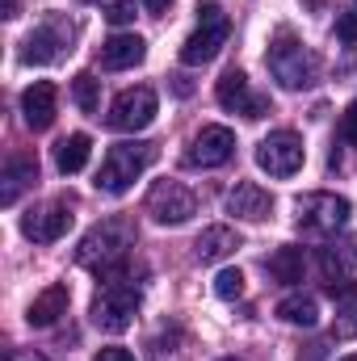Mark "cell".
Returning a JSON list of instances; mask_svg holds the SVG:
<instances>
[{
  "instance_id": "603a6c76",
  "label": "cell",
  "mask_w": 357,
  "mask_h": 361,
  "mask_svg": "<svg viewBox=\"0 0 357 361\" xmlns=\"http://www.w3.org/2000/svg\"><path fill=\"white\" fill-rule=\"evenodd\" d=\"M277 319L282 324H294V328H315L320 324V302L311 294H286L277 302Z\"/></svg>"
},
{
  "instance_id": "ba28073f",
  "label": "cell",
  "mask_w": 357,
  "mask_h": 361,
  "mask_svg": "<svg viewBox=\"0 0 357 361\" xmlns=\"http://www.w3.org/2000/svg\"><path fill=\"white\" fill-rule=\"evenodd\" d=\"M303 160H307V147H303V135H294V130H273L257 143V169L277 180L294 177L303 169Z\"/></svg>"
},
{
  "instance_id": "52a82bcc",
  "label": "cell",
  "mask_w": 357,
  "mask_h": 361,
  "mask_svg": "<svg viewBox=\"0 0 357 361\" xmlns=\"http://www.w3.org/2000/svg\"><path fill=\"white\" fill-rule=\"evenodd\" d=\"M349 214H353V206H349V197H341V193H303L298 202H294V219H298V227L303 231H315V235H332V231H341L345 223H349Z\"/></svg>"
},
{
  "instance_id": "f1b7e54d",
  "label": "cell",
  "mask_w": 357,
  "mask_h": 361,
  "mask_svg": "<svg viewBox=\"0 0 357 361\" xmlns=\"http://www.w3.org/2000/svg\"><path fill=\"white\" fill-rule=\"evenodd\" d=\"M341 139H349V143H357V101L345 109V122H341Z\"/></svg>"
},
{
  "instance_id": "7c38bea8",
  "label": "cell",
  "mask_w": 357,
  "mask_h": 361,
  "mask_svg": "<svg viewBox=\"0 0 357 361\" xmlns=\"http://www.w3.org/2000/svg\"><path fill=\"white\" fill-rule=\"evenodd\" d=\"M72 231V206L68 202H47V206H30L21 214V235L34 244H55Z\"/></svg>"
},
{
  "instance_id": "5bb4252c",
  "label": "cell",
  "mask_w": 357,
  "mask_h": 361,
  "mask_svg": "<svg viewBox=\"0 0 357 361\" xmlns=\"http://www.w3.org/2000/svg\"><path fill=\"white\" fill-rule=\"evenodd\" d=\"M223 210H227L231 219L261 223V219L273 214V197H269V189H261L257 180H236V185L227 189V197H223Z\"/></svg>"
},
{
  "instance_id": "9a60e30c",
  "label": "cell",
  "mask_w": 357,
  "mask_h": 361,
  "mask_svg": "<svg viewBox=\"0 0 357 361\" xmlns=\"http://www.w3.org/2000/svg\"><path fill=\"white\" fill-rule=\"evenodd\" d=\"M55 105H59V92L51 80H34L30 89L21 92V122L30 130H47L55 122Z\"/></svg>"
},
{
  "instance_id": "9c48e42d",
  "label": "cell",
  "mask_w": 357,
  "mask_h": 361,
  "mask_svg": "<svg viewBox=\"0 0 357 361\" xmlns=\"http://www.w3.org/2000/svg\"><path fill=\"white\" fill-rule=\"evenodd\" d=\"M156 109H160V101H156V92L147 89V85H139V89H122L118 97H114L109 114H105V126H109V130H122V135H131V130H147V126L156 122Z\"/></svg>"
},
{
  "instance_id": "cb8c5ba5",
  "label": "cell",
  "mask_w": 357,
  "mask_h": 361,
  "mask_svg": "<svg viewBox=\"0 0 357 361\" xmlns=\"http://www.w3.org/2000/svg\"><path fill=\"white\" fill-rule=\"evenodd\" d=\"M72 97H76V105H80L85 114H97V109H101V92H97V80H92L89 72H80V76H76Z\"/></svg>"
},
{
  "instance_id": "83f0119b",
  "label": "cell",
  "mask_w": 357,
  "mask_h": 361,
  "mask_svg": "<svg viewBox=\"0 0 357 361\" xmlns=\"http://www.w3.org/2000/svg\"><path fill=\"white\" fill-rule=\"evenodd\" d=\"M92 361H135V353H131V349H122V345H109V349H97Z\"/></svg>"
},
{
  "instance_id": "f546056e",
  "label": "cell",
  "mask_w": 357,
  "mask_h": 361,
  "mask_svg": "<svg viewBox=\"0 0 357 361\" xmlns=\"http://www.w3.org/2000/svg\"><path fill=\"white\" fill-rule=\"evenodd\" d=\"M324 357H328V345H311L307 357H298V361H324Z\"/></svg>"
},
{
  "instance_id": "484cf974",
  "label": "cell",
  "mask_w": 357,
  "mask_h": 361,
  "mask_svg": "<svg viewBox=\"0 0 357 361\" xmlns=\"http://www.w3.org/2000/svg\"><path fill=\"white\" fill-rule=\"evenodd\" d=\"M139 4H143V0H105L101 13H105L109 25H126V21H135V8H139Z\"/></svg>"
},
{
  "instance_id": "d6986e66",
  "label": "cell",
  "mask_w": 357,
  "mask_h": 361,
  "mask_svg": "<svg viewBox=\"0 0 357 361\" xmlns=\"http://www.w3.org/2000/svg\"><path fill=\"white\" fill-rule=\"evenodd\" d=\"M236 248H240V235H236L231 227H206V231L198 235V244H193V257H198L202 265H214V261H227Z\"/></svg>"
},
{
  "instance_id": "8fae6325",
  "label": "cell",
  "mask_w": 357,
  "mask_h": 361,
  "mask_svg": "<svg viewBox=\"0 0 357 361\" xmlns=\"http://www.w3.org/2000/svg\"><path fill=\"white\" fill-rule=\"evenodd\" d=\"M236 156V135L227 126H202L185 147V169H219Z\"/></svg>"
},
{
  "instance_id": "d6a6232c",
  "label": "cell",
  "mask_w": 357,
  "mask_h": 361,
  "mask_svg": "<svg viewBox=\"0 0 357 361\" xmlns=\"http://www.w3.org/2000/svg\"><path fill=\"white\" fill-rule=\"evenodd\" d=\"M8 361H47V357H38V353H13Z\"/></svg>"
},
{
  "instance_id": "1f68e13d",
  "label": "cell",
  "mask_w": 357,
  "mask_h": 361,
  "mask_svg": "<svg viewBox=\"0 0 357 361\" xmlns=\"http://www.w3.org/2000/svg\"><path fill=\"white\" fill-rule=\"evenodd\" d=\"M177 92H181V97H189V92H193V85H189L185 76H177Z\"/></svg>"
},
{
  "instance_id": "44dd1931",
  "label": "cell",
  "mask_w": 357,
  "mask_h": 361,
  "mask_svg": "<svg viewBox=\"0 0 357 361\" xmlns=\"http://www.w3.org/2000/svg\"><path fill=\"white\" fill-rule=\"evenodd\" d=\"M357 265V240H345V244H324L320 248V269L324 277L337 286V281H345Z\"/></svg>"
},
{
  "instance_id": "4dcf8cb0",
  "label": "cell",
  "mask_w": 357,
  "mask_h": 361,
  "mask_svg": "<svg viewBox=\"0 0 357 361\" xmlns=\"http://www.w3.org/2000/svg\"><path fill=\"white\" fill-rule=\"evenodd\" d=\"M169 4H173V0H143V8H147V13H156V17H160Z\"/></svg>"
},
{
  "instance_id": "30bf717a",
  "label": "cell",
  "mask_w": 357,
  "mask_h": 361,
  "mask_svg": "<svg viewBox=\"0 0 357 361\" xmlns=\"http://www.w3.org/2000/svg\"><path fill=\"white\" fill-rule=\"evenodd\" d=\"M147 214L160 227H181V223H189L198 214V197L181 180H156L152 193H147Z\"/></svg>"
},
{
  "instance_id": "8992f818",
  "label": "cell",
  "mask_w": 357,
  "mask_h": 361,
  "mask_svg": "<svg viewBox=\"0 0 357 361\" xmlns=\"http://www.w3.org/2000/svg\"><path fill=\"white\" fill-rule=\"evenodd\" d=\"M76 42V25L68 17H47L42 25H34L21 42V63L25 68H42V63H55L72 51Z\"/></svg>"
},
{
  "instance_id": "f35d334b",
  "label": "cell",
  "mask_w": 357,
  "mask_h": 361,
  "mask_svg": "<svg viewBox=\"0 0 357 361\" xmlns=\"http://www.w3.org/2000/svg\"><path fill=\"white\" fill-rule=\"evenodd\" d=\"M353 4H357V0H353Z\"/></svg>"
},
{
  "instance_id": "3957f363",
  "label": "cell",
  "mask_w": 357,
  "mask_h": 361,
  "mask_svg": "<svg viewBox=\"0 0 357 361\" xmlns=\"http://www.w3.org/2000/svg\"><path fill=\"white\" fill-rule=\"evenodd\" d=\"M152 164H156V143H114L105 152V160H101L92 185L101 193H109V197H122Z\"/></svg>"
},
{
  "instance_id": "ac0fdd59",
  "label": "cell",
  "mask_w": 357,
  "mask_h": 361,
  "mask_svg": "<svg viewBox=\"0 0 357 361\" xmlns=\"http://www.w3.org/2000/svg\"><path fill=\"white\" fill-rule=\"evenodd\" d=\"M143 55H147V42L139 34H114L101 47V68L105 72H126V68H139Z\"/></svg>"
},
{
  "instance_id": "6da1fadb",
  "label": "cell",
  "mask_w": 357,
  "mask_h": 361,
  "mask_svg": "<svg viewBox=\"0 0 357 361\" xmlns=\"http://www.w3.org/2000/svg\"><path fill=\"white\" fill-rule=\"evenodd\" d=\"M131 248H135V223L122 219V214H114V219L97 223L89 235L80 240V248H76V265L97 269L101 281H109V277H126V257H131Z\"/></svg>"
},
{
  "instance_id": "ffe728a7",
  "label": "cell",
  "mask_w": 357,
  "mask_h": 361,
  "mask_svg": "<svg viewBox=\"0 0 357 361\" xmlns=\"http://www.w3.org/2000/svg\"><path fill=\"white\" fill-rule=\"evenodd\" d=\"M89 156H92V139L85 135V130H76V135H68V139H59V143H55V169H59L63 177L85 173Z\"/></svg>"
},
{
  "instance_id": "836d02e7",
  "label": "cell",
  "mask_w": 357,
  "mask_h": 361,
  "mask_svg": "<svg viewBox=\"0 0 357 361\" xmlns=\"http://www.w3.org/2000/svg\"><path fill=\"white\" fill-rule=\"evenodd\" d=\"M4 17H17V0H4Z\"/></svg>"
},
{
  "instance_id": "8d00e7d4",
  "label": "cell",
  "mask_w": 357,
  "mask_h": 361,
  "mask_svg": "<svg viewBox=\"0 0 357 361\" xmlns=\"http://www.w3.org/2000/svg\"><path fill=\"white\" fill-rule=\"evenodd\" d=\"M227 361H236V357H227Z\"/></svg>"
},
{
  "instance_id": "7402d4cb",
  "label": "cell",
  "mask_w": 357,
  "mask_h": 361,
  "mask_svg": "<svg viewBox=\"0 0 357 361\" xmlns=\"http://www.w3.org/2000/svg\"><path fill=\"white\" fill-rule=\"evenodd\" d=\"M265 269L273 281H282V286H294V281H303V269H307V257H303V248L298 244H282L273 257L265 261Z\"/></svg>"
},
{
  "instance_id": "7a4b0ae2",
  "label": "cell",
  "mask_w": 357,
  "mask_h": 361,
  "mask_svg": "<svg viewBox=\"0 0 357 361\" xmlns=\"http://www.w3.org/2000/svg\"><path fill=\"white\" fill-rule=\"evenodd\" d=\"M265 68H269V76H273L286 92L311 89V85H315V76H320V59H315V51H307L290 30H277V34L269 38Z\"/></svg>"
},
{
  "instance_id": "e0dca14e",
  "label": "cell",
  "mask_w": 357,
  "mask_h": 361,
  "mask_svg": "<svg viewBox=\"0 0 357 361\" xmlns=\"http://www.w3.org/2000/svg\"><path fill=\"white\" fill-rule=\"evenodd\" d=\"M34 180H38V160L34 156H25V152L8 156L4 160V177H0V202L13 206L25 189H34Z\"/></svg>"
},
{
  "instance_id": "2e32d148",
  "label": "cell",
  "mask_w": 357,
  "mask_h": 361,
  "mask_svg": "<svg viewBox=\"0 0 357 361\" xmlns=\"http://www.w3.org/2000/svg\"><path fill=\"white\" fill-rule=\"evenodd\" d=\"M68 302H72V290H68L63 281H55V286H47V290L25 307V324H30V328H51V324H59V319L68 315Z\"/></svg>"
},
{
  "instance_id": "d590c367",
  "label": "cell",
  "mask_w": 357,
  "mask_h": 361,
  "mask_svg": "<svg viewBox=\"0 0 357 361\" xmlns=\"http://www.w3.org/2000/svg\"><path fill=\"white\" fill-rule=\"evenodd\" d=\"M345 361H357V353H353V357H345Z\"/></svg>"
},
{
  "instance_id": "4316f807",
  "label": "cell",
  "mask_w": 357,
  "mask_h": 361,
  "mask_svg": "<svg viewBox=\"0 0 357 361\" xmlns=\"http://www.w3.org/2000/svg\"><path fill=\"white\" fill-rule=\"evenodd\" d=\"M337 38L341 42H357V13H337Z\"/></svg>"
},
{
  "instance_id": "d4e9b609",
  "label": "cell",
  "mask_w": 357,
  "mask_h": 361,
  "mask_svg": "<svg viewBox=\"0 0 357 361\" xmlns=\"http://www.w3.org/2000/svg\"><path fill=\"white\" fill-rule=\"evenodd\" d=\"M214 294H219L223 302H236V298L244 294V273L240 269H219L214 273Z\"/></svg>"
},
{
  "instance_id": "4fadbf2b",
  "label": "cell",
  "mask_w": 357,
  "mask_h": 361,
  "mask_svg": "<svg viewBox=\"0 0 357 361\" xmlns=\"http://www.w3.org/2000/svg\"><path fill=\"white\" fill-rule=\"evenodd\" d=\"M214 97H219V105H223V109L244 114V118H265V114H269V97L253 92L248 76H244L240 68H231V72H223V76H219Z\"/></svg>"
},
{
  "instance_id": "74e56055",
  "label": "cell",
  "mask_w": 357,
  "mask_h": 361,
  "mask_svg": "<svg viewBox=\"0 0 357 361\" xmlns=\"http://www.w3.org/2000/svg\"><path fill=\"white\" fill-rule=\"evenodd\" d=\"M85 4H89V0H85Z\"/></svg>"
},
{
  "instance_id": "277c9868",
  "label": "cell",
  "mask_w": 357,
  "mask_h": 361,
  "mask_svg": "<svg viewBox=\"0 0 357 361\" xmlns=\"http://www.w3.org/2000/svg\"><path fill=\"white\" fill-rule=\"evenodd\" d=\"M139 302H143V294H139V286H135L131 277H109V281H101V290H97V298H92L89 315H92V324H97L101 332L118 336V332H126V328L135 324Z\"/></svg>"
},
{
  "instance_id": "5b68a950",
  "label": "cell",
  "mask_w": 357,
  "mask_h": 361,
  "mask_svg": "<svg viewBox=\"0 0 357 361\" xmlns=\"http://www.w3.org/2000/svg\"><path fill=\"white\" fill-rule=\"evenodd\" d=\"M227 34H231V21H227L223 4H214V0L198 4V30L185 38V47H181V63H185V68H202V63H210V59L223 51Z\"/></svg>"
},
{
  "instance_id": "e575fe53",
  "label": "cell",
  "mask_w": 357,
  "mask_h": 361,
  "mask_svg": "<svg viewBox=\"0 0 357 361\" xmlns=\"http://www.w3.org/2000/svg\"><path fill=\"white\" fill-rule=\"evenodd\" d=\"M353 315H357V311H353ZM353 332H357V319H353Z\"/></svg>"
}]
</instances>
